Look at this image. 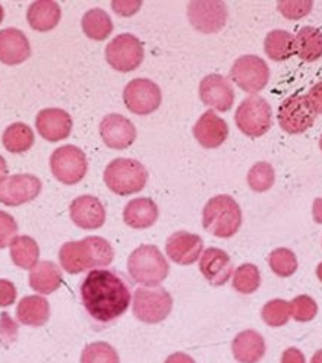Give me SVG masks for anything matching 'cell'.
Returning a JSON list of instances; mask_svg holds the SVG:
<instances>
[{
  "mask_svg": "<svg viewBox=\"0 0 322 363\" xmlns=\"http://www.w3.org/2000/svg\"><path fill=\"white\" fill-rule=\"evenodd\" d=\"M79 298L91 324L96 330H106L126 313L132 301V283L116 269H91L79 284Z\"/></svg>",
  "mask_w": 322,
  "mask_h": 363,
  "instance_id": "6da1fadb",
  "label": "cell"
},
{
  "mask_svg": "<svg viewBox=\"0 0 322 363\" xmlns=\"http://www.w3.org/2000/svg\"><path fill=\"white\" fill-rule=\"evenodd\" d=\"M111 245L99 236H89L78 242H67L60 247L59 261L69 274L106 268L113 262Z\"/></svg>",
  "mask_w": 322,
  "mask_h": 363,
  "instance_id": "7a4b0ae2",
  "label": "cell"
},
{
  "mask_svg": "<svg viewBox=\"0 0 322 363\" xmlns=\"http://www.w3.org/2000/svg\"><path fill=\"white\" fill-rule=\"evenodd\" d=\"M242 210L228 195H217L205 203L202 211L204 229L216 238L235 236L242 225Z\"/></svg>",
  "mask_w": 322,
  "mask_h": 363,
  "instance_id": "3957f363",
  "label": "cell"
},
{
  "mask_svg": "<svg viewBox=\"0 0 322 363\" xmlns=\"http://www.w3.org/2000/svg\"><path fill=\"white\" fill-rule=\"evenodd\" d=\"M169 262L154 245L136 247L128 259L129 277L147 287H157L169 276Z\"/></svg>",
  "mask_w": 322,
  "mask_h": 363,
  "instance_id": "277c9868",
  "label": "cell"
},
{
  "mask_svg": "<svg viewBox=\"0 0 322 363\" xmlns=\"http://www.w3.org/2000/svg\"><path fill=\"white\" fill-rule=\"evenodd\" d=\"M148 182V172L133 158H114L104 170V184L116 195L126 196L140 192Z\"/></svg>",
  "mask_w": 322,
  "mask_h": 363,
  "instance_id": "5b68a950",
  "label": "cell"
},
{
  "mask_svg": "<svg viewBox=\"0 0 322 363\" xmlns=\"http://www.w3.org/2000/svg\"><path fill=\"white\" fill-rule=\"evenodd\" d=\"M133 316L145 324L165 321L173 309V298L165 287H140L133 291Z\"/></svg>",
  "mask_w": 322,
  "mask_h": 363,
  "instance_id": "8992f818",
  "label": "cell"
},
{
  "mask_svg": "<svg viewBox=\"0 0 322 363\" xmlns=\"http://www.w3.org/2000/svg\"><path fill=\"white\" fill-rule=\"evenodd\" d=\"M235 121L245 135L250 136V138H260L271 128V106L261 96L252 94L238 107Z\"/></svg>",
  "mask_w": 322,
  "mask_h": 363,
  "instance_id": "52a82bcc",
  "label": "cell"
},
{
  "mask_svg": "<svg viewBox=\"0 0 322 363\" xmlns=\"http://www.w3.org/2000/svg\"><path fill=\"white\" fill-rule=\"evenodd\" d=\"M144 44L132 34L114 37L106 48V59L118 72H132L141 66L144 60Z\"/></svg>",
  "mask_w": 322,
  "mask_h": 363,
  "instance_id": "ba28073f",
  "label": "cell"
},
{
  "mask_svg": "<svg viewBox=\"0 0 322 363\" xmlns=\"http://www.w3.org/2000/svg\"><path fill=\"white\" fill-rule=\"evenodd\" d=\"M53 176L65 185H77L85 177L88 162L82 150L75 145H63L50 157Z\"/></svg>",
  "mask_w": 322,
  "mask_h": 363,
  "instance_id": "9c48e42d",
  "label": "cell"
},
{
  "mask_svg": "<svg viewBox=\"0 0 322 363\" xmlns=\"http://www.w3.org/2000/svg\"><path fill=\"white\" fill-rule=\"evenodd\" d=\"M230 77L240 89L250 94H257L267 86L270 81V67L264 59L254 55H246L233 63Z\"/></svg>",
  "mask_w": 322,
  "mask_h": 363,
  "instance_id": "30bf717a",
  "label": "cell"
},
{
  "mask_svg": "<svg viewBox=\"0 0 322 363\" xmlns=\"http://www.w3.org/2000/svg\"><path fill=\"white\" fill-rule=\"evenodd\" d=\"M123 101L135 115L147 116L161 106V89L151 79L136 78L125 86Z\"/></svg>",
  "mask_w": 322,
  "mask_h": 363,
  "instance_id": "8fae6325",
  "label": "cell"
},
{
  "mask_svg": "<svg viewBox=\"0 0 322 363\" xmlns=\"http://www.w3.org/2000/svg\"><path fill=\"white\" fill-rule=\"evenodd\" d=\"M316 113L312 110L306 96H292L279 107V125L292 135L306 132L315 122Z\"/></svg>",
  "mask_w": 322,
  "mask_h": 363,
  "instance_id": "7c38bea8",
  "label": "cell"
},
{
  "mask_svg": "<svg viewBox=\"0 0 322 363\" xmlns=\"http://www.w3.org/2000/svg\"><path fill=\"white\" fill-rule=\"evenodd\" d=\"M41 180L34 174H13L0 182V202L8 207H19L34 201L41 192Z\"/></svg>",
  "mask_w": 322,
  "mask_h": 363,
  "instance_id": "4fadbf2b",
  "label": "cell"
},
{
  "mask_svg": "<svg viewBox=\"0 0 322 363\" xmlns=\"http://www.w3.org/2000/svg\"><path fill=\"white\" fill-rule=\"evenodd\" d=\"M188 16L195 30L204 34H214L224 28L227 6L216 0H196L188 5Z\"/></svg>",
  "mask_w": 322,
  "mask_h": 363,
  "instance_id": "5bb4252c",
  "label": "cell"
},
{
  "mask_svg": "<svg viewBox=\"0 0 322 363\" xmlns=\"http://www.w3.org/2000/svg\"><path fill=\"white\" fill-rule=\"evenodd\" d=\"M199 97L205 106L217 111H227L235 103V89L226 77L211 74L201 81Z\"/></svg>",
  "mask_w": 322,
  "mask_h": 363,
  "instance_id": "9a60e30c",
  "label": "cell"
},
{
  "mask_svg": "<svg viewBox=\"0 0 322 363\" xmlns=\"http://www.w3.org/2000/svg\"><path fill=\"white\" fill-rule=\"evenodd\" d=\"M100 135L103 143L113 150H125L136 140L135 125L118 113L103 118L100 123Z\"/></svg>",
  "mask_w": 322,
  "mask_h": 363,
  "instance_id": "2e32d148",
  "label": "cell"
},
{
  "mask_svg": "<svg viewBox=\"0 0 322 363\" xmlns=\"http://www.w3.org/2000/svg\"><path fill=\"white\" fill-rule=\"evenodd\" d=\"M35 128L45 141L66 140L72 130V118L62 108H44L35 118Z\"/></svg>",
  "mask_w": 322,
  "mask_h": 363,
  "instance_id": "e0dca14e",
  "label": "cell"
},
{
  "mask_svg": "<svg viewBox=\"0 0 322 363\" xmlns=\"http://www.w3.org/2000/svg\"><path fill=\"white\" fill-rule=\"evenodd\" d=\"M72 221L84 230H96L106 223V210L96 196L82 195L72 201L69 207Z\"/></svg>",
  "mask_w": 322,
  "mask_h": 363,
  "instance_id": "ac0fdd59",
  "label": "cell"
},
{
  "mask_svg": "<svg viewBox=\"0 0 322 363\" xmlns=\"http://www.w3.org/2000/svg\"><path fill=\"white\" fill-rule=\"evenodd\" d=\"M199 269L210 284L223 286L232 279L233 262L223 249L209 247L199 259Z\"/></svg>",
  "mask_w": 322,
  "mask_h": 363,
  "instance_id": "d6986e66",
  "label": "cell"
},
{
  "mask_svg": "<svg viewBox=\"0 0 322 363\" xmlns=\"http://www.w3.org/2000/svg\"><path fill=\"white\" fill-rule=\"evenodd\" d=\"M202 249V239L189 232H176L166 242L167 257L179 265H192L196 262Z\"/></svg>",
  "mask_w": 322,
  "mask_h": 363,
  "instance_id": "ffe728a7",
  "label": "cell"
},
{
  "mask_svg": "<svg viewBox=\"0 0 322 363\" xmlns=\"http://www.w3.org/2000/svg\"><path fill=\"white\" fill-rule=\"evenodd\" d=\"M194 136L204 148H218L228 136V125L213 110H206L194 126Z\"/></svg>",
  "mask_w": 322,
  "mask_h": 363,
  "instance_id": "44dd1931",
  "label": "cell"
},
{
  "mask_svg": "<svg viewBox=\"0 0 322 363\" xmlns=\"http://www.w3.org/2000/svg\"><path fill=\"white\" fill-rule=\"evenodd\" d=\"M31 56V45L27 35L16 30L0 31V62L5 65L24 63Z\"/></svg>",
  "mask_w": 322,
  "mask_h": 363,
  "instance_id": "7402d4cb",
  "label": "cell"
},
{
  "mask_svg": "<svg viewBox=\"0 0 322 363\" xmlns=\"http://www.w3.org/2000/svg\"><path fill=\"white\" fill-rule=\"evenodd\" d=\"M232 350L240 363H258L265 354L264 337L254 330L242 331L235 337Z\"/></svg>",
  "mask_w": 322,
  "mask_h": 363,
  "instance_id": "603a6c76",
  "label": "cell"
},
{
  "mask_svg": "<svg viewBox=\"0 0 322 363\" xmlns=\"http://www.w3.org/2000/svg\"><path fill=\"white\" fill-rule=\"evenodd\" d=\"M158 218L157 203L150 198H136L126 203L123 221L132 229H148Z\"/></svg>",
  "mask_w": 322,
  "mask_h": 363,
  "instance_id": "cb8c5ba5",
  "label": "cell"
},
{
  "mask_svg": "<svg viewBox=\"0 0 322 363\" xmlns=\"http://www.w3.org/2000/svg\"><path fill=\"white\" fill-rule=\"evenodd\" d=\"M62 16L60 6L53 0H38L30 5L27 12L28 24L35 31H52L59 24Z\"/></svg>",
  "mask_w": 322,
  "mask_h": 363,
  "instance_id": "d4e9b609",
  "label": "cell"
},
{
  "mask_svg": "<svg viewBox=\"0 0 322 363\" xmlns=\"http://www.w3.org/2000/svg\"><path fill=\"white\" fill-rule=\"evenodd\" d=\"M50 305L43 296H26L16 308V318L22 325L41 327L49 321Z\"/></svg>",
  "mask_w": 322,
  "mask_h": 363,
  "instance_id": "484cf974",
  "label": "cell"
},
{
  "mask_svg": "<svg viewBox=\"0 0 322 363\" xmlns=\"http://www.w3.org/2000/svg\"><path fill=\"white\" fill-rule=\"evenodd\" d=\"M30 286L41 294H52L63 281L60 268L52 261H43L37 264L30 272Z\"/></svg>",
  "mask_w": 322,
  "mask_h": 363,
  "instance_id": "4316f807",
  "label": "cell"
},
{
  "mask_svg": "<svg viewBox=\"0 0 322 363\" xmlns=\"http://www.w3.org/2000/svg\"><path fill=\"white\" fill-rule=\"evenodd\" d=\"M294 53L304 62L322 57V33L313 27H304L294 37Z\"/></svg>",
  "mask_w": 322,
  "mask_h": 363,
  "instance_id": "83f0119b",
  "label": "cell"
},
{
  "mask_svg": "<svg viewBox=\"0 0 322 363\" xmlns=\"http://www.w3.org/2000/svg\"><path fill=\"white\" fill-rule=\"evenodd\" d=\"M264 50L274 62H284L294 55V37L284 30L268 33L264 41Z\"/></svg>",
  "mask_w": 322,
  "mask_h": 363,
  "instance_id": "f1b7e54d",
  "label": "cell"
},
{
  "mask_svg": "<svg viewBox=\"0 0 322 363\" xmlns=\"http://www.w3.org/2000/svg\"><path fill=\"white\" fill-rule=\"evenodd\" d=\"M82 31L84 34L96 41L106 40L113 33V22L107 12L100 8L89 9L82 16Z\"/></svg>",
  "mask_w": 322,
  "mask_h": 363,
  "instance_id": "f546056e",
  "label": "cell"
},
{
  "mask_svg": "<svg viewBox=\"0 0 322 363\" xmlns=\"http://www.w3.org/2000/svg\"><path fill=\"white\" fill-rule=\"evenodd\" d=\"M11 257L16 267L33 269L38 264L40 247L30 236H16L11 245Z\"/></svg>",
  "mask_w": 322,
  "mask_h": 363,
  "instance_id": "4dcf8cb0",
  "label": "cell"
},
{
  "mask_svg": "<svg viewBox=\"0 0 322 363\" xmlns=\"http://www.w3.org/2000/svg\"><path fill=\"white\" fill-rule=\"evenodd\" d=\"M34 132L26 123H13L5 129L2 143L4 147L12 154L27 152L34 145Z\"/></svg>",
  "mask_w": 322,
  "mask_h": 363,
  "instance_id": "1f68e13d",
  "label": "cell"
},
{
  "mask_svg": "<svg viewBox=\"0 0 322 363\" xmlns=\"http://www.w3.org/2000/svg\"><path fill=\"white\" fill-rule=\"evenodd\" d=\"M261 286L260 269L252 264L240 265L233 276V287L242 294H250L258 290Z\"/></svg>",
  "mask_w": 322,
  "mask_h": 363,
  "instance_id": "d6a6232c",
  "label": "cell"
},
{
  "mask_svg": "<svg viewBox=\"0 0 322 363\" xmlns=\"http://www.w3.org/2000/svg\"><path fill=\"white\" fill-rule=\"evenodd\" d=\"M268 264L274 274L279 277H290L297 269V258L296 255L286 247L274 249L268 257Z\"/></svg>",
  "mask_w": 322,
  "mask_h": 363,
  "instance_id": "836d02e7",
  "label": "cell"
},
{
  "mask_svg": "<svg viewBox=\"0 0 322 363\" xmlns=\"http://www.w3.org/2000/svg\"><path fill=\"white\" fill-rule=\"evenodd\" d=\"M262 320L270 327H283L290 320V303L283 299H274L264 305Z\"/></svg>",
  "mask_w": 322,
  "mask_h": 363,
  "instance_id": "e575fe53",
  "label": "cell"
},
{
  "mask_svg": "<svg viewBox=\"0 0 322 363\" xmlns=\"http://www.w3.org/2000/svg\"><path fill=\"white\" fill-rule=\"evenodd\" d=\"M275 182V172L270 163H257L248 173V184L252 191L265 192L272 188Z\"/></svg>",
  "mask_w": 322,
  "mask_h": 363,
  "instance_id": "d590c367",
  "label": "cell"
},
{
  "mask_svg": "<svg viewBox=\"0 0 322 363\" xmlns=\"http://www.w3.org/2000/svg\"><path fill=\"white\" fill-rule=\"evenodd\" d=\"M81 363H121L118 352L109 343L97 342L88 345L81 356Z\"/></svg>",
  "mask_w": 322,
  "mask_h": 363,
  "instance_id": "8d00e7d4",
  "label": "cell"
},
{
  "mask_svg": "<svg viewBox=\"0 0 322 363\" xmlns=\"http://www.w3.org/2000/svg\"><path fill=\"white\" fill-rule=\"evenodd\" d=\"M316 313H318L316 302L312 298L306 296V294L297 296L290 302V315L293 320L299 323L312 321L316 316Z\"/></svg>",
  "mask_w": 322,
  "mask_h": 363,
  "instance_id": "74e56055",
  "label": "cell"
},
{
  "mask_svg": "<svg viewBox=\"0 0 322 363\" xmlns=\"http://www.w3.org/2000/svg\"><path fill=\"white\" fill-rule=\"evenodd\" d=\"M282 15L287 19H301L309 15V12L313 8V4L311 0H282L277 5Z\"/></svg>",
  "mask_w": 322,
  "mask_h": 363,
  "instance_id": "f35d334b",
  "label": "cell"
},
{
  "mask_svg": "<svg viewBox=\"0 0 322 363\" xmlns=\"http://www.w3.org/2000/svg\"><path fill=\"white\" fill-rule=\"evenodd\" d=\"M16 235L18 224L15 218L5 211H0V249L12 245Z\"/></svg>",
  "mask_w": 322,
  "mask_h": 363,
  "instance_id": "ab89813d",
  "label": "cell"
},
{
  "mask_svg": "<svg viewBox=\"0 0 322 363\" xmlns=\"http://www.w3.org/2000/svg\"><path fill=\"white\" fill-rule=\"evenodd\" d=\"M18 325L6 312L0 315V343L11 345L16 338Z\"/></svg>",
  "mask_w": 322,
  "mask_h": 363,
  "instance_id": "60d3db41",
  "label": "cell"
},
{
  "mask_svg": "<svg viewBox=\"0 0 322 363\" xmlns=\"http://www.w3.org/2000/svg\"><path fill=\"white\" fill-rule=\"evenodd\" d=\"M140 0H113L111 9L119 16H132L141 8Z\"/></svg>",
  "mask_w": 322,
  "mask_h": 363,
  "instance_id": "b9f144b4",
  "label": "cell"
},
{
  "mask_svg": "<svg viewBox=\"0 0 322 363\" xmlns=\"http://www.w3.org/2000/svg\"><path fill=\"white\" fill-rule=\"evenodd\" d=\"M16 301V287L9 280H0V308L11 306Z\"/></svg>",
  "mask_w": 322,
  "mask_h": 363,
  "instance_id": "7bdbcfd3",
  "label": "cell"
},
{
  "mask_svg": "<svg viewBox=\"0 0 322 363\" xmlns=\"http://www.w3.org/2000/svg\"><path fill=\"white\" fill-rule=\"evenodd\" d=\"M312 110L322 115V82H318L313 88H311L309 94L306 96Z\"/></svg>",
  "mask_w": 322,
  "mask_h": 363,
  "instance_id": "ee69618b",
  "label": "cell"
},
{
  "mask_svg": "<svg viewBox=\"0 0 322 363\" xmlns=\"http://www.w3.org/2000/svg\"><path fill=\"white\" fill-rule=\"evenodd\" d=\"M282 363H305V356L299 349L290 347L283 353Z\"/></svg>",
  "mask_w": 322,
  "mask_h": 363,
  "instance_id": "f6af8a7d",
  "label": "cell"
},
{
  "mask_svg": "<svg viewBox=\"0 0 322 363\" xmlns=\"http://www.w3.org/2000/svg\"><path fill=\"white\" fill-rule=\"evenodd\" d=\"M165 363H195V360L187 353H174L169 356Z\"/></svg>",
  "mask_w": 322,
  "mask_h": 363,
  "instance_id": "bcb514c9",
  "label": "cell"
},
{
  "mask_svg": "<svg viewBox=\"0 0 322 363\" xmlns=\"http://www.w3.org/2000/svg\"><path fill=\"white\" fill-rule=\"evenodd\" d=\"M312 214H313L315 223L322 224V198H316V199L313 201Z\"/></svg>",
  "mask_w": 322,
  "mask_h": 363,
  "instance_id": "7dc6e473",
  "label": "cell"
},
{
  "mask_svg": "<svg viewBox=\"0 0 322 363\" xmlns=\"http://www.w3.org/2000/svg\"><path fill=\"white\" fill-rule=\"evenodd\" d=\"M8 174V164L5 158L0 155V182H2Z\"/></svg>",
  "mask_w": 322,
  "mask_h": 363,
  "instance_id": "c3c4849f",
  "label": "cell"
},
{
  "mask_svg": "<svg viewBox=\"0 0 322 363\" xmlns=\"http://www.w3.org/2000/svg\"><path fill=\"white\" fill-rule=\"evenodd\" d=\"M311 363H322V350H318V352L313 354Z\"/></svg>",
  "mask_w": 322,
  "mask_h": 363,
  "instance_id": "681fc988",
  "label": "cell"
},
{
  "mask_svg": "<svg viewBox=\"0 0 322 363\" xmlns=\"http://www.w3.org/2000/svg\"><path fill=\"white\" fill-rule=\"evenodd\" d=\"M316 277H318L319 281L322 283V262L316 267Z\"/></svg>",
  "mask_w": 322,
  "mask_h": 363,
  "instance_id": "f907efd6",
  "label": "cell"
},
{
  "mask_svg": "<svg viewBox=\"0 0 322 363\" xmlns=\"http://www.w3.org/2000/svg\"><path fill=\"white\" fill-rule=\"evenodd\" d=\"M4 16H5V12H4V8H2V5H0V24H2Z\"/></svg>",
  "mask_w": 322,
  "mask_h": 363,
  "instance_id": "816d5d0a",
  "label": "cell"
},
{
  "mask_svg": "<svg viewBox=\"0 0 322 363\" xmlns=\"http://www.w3.org/2000/svg\"><path fill=\"white\" fill-rule=\"evenodd\" d=\"M319 147H321V151H322V136H321V140H319Z\"/></svg>",
  "mask_w": 322,
  "mask_h": 363,
  "instance_id": "f5cc1de1",
  "label": "cell"
}]
</instances>
